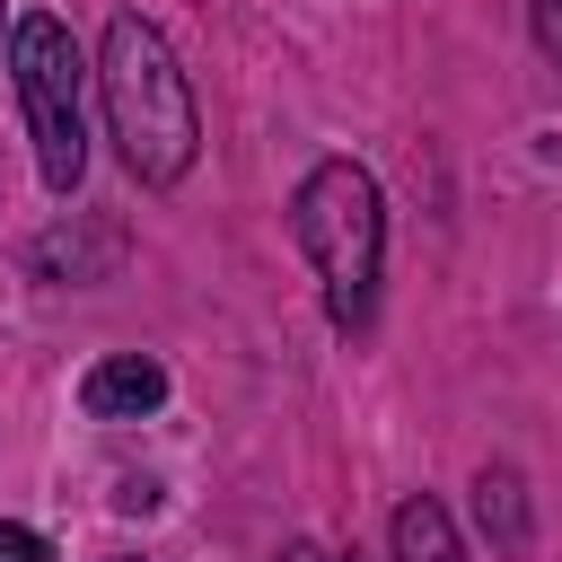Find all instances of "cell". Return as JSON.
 I'll return each instance as SVG.
<instances>
[{"mask_svg": "<svg viewBox=\"0 0 562 562\" xmlns=\"http://www.w3.org/2000/svg\"><path fill=\"white\" fill-rule=\"evenodd\" d=\"M123 562H132V553H123Z\"/></svg>", "mask_w": 562, "mask_h": 562, "instance_id": "obj_11", "label": "cell"}, {"mask_svg": "<svg viewBox=\"0 0 562 562\" xmlns=\"http://www.w3.org/2000/svg\"><path fill=\"white\" fill-rule=\"evenodd\" d=\"M0 26H9V0H0Z\"/></svg>", "mask_w": 562, "mask_h": 562, "instance_id": "obj_10", "label": "cell"}, {"mask_svg": "<svg viewBox=\"0 0 562 562\" xmlns=\"http://www.w3.org/2000/svg\"><path fill=\"white\" fill-rule=\"evenodd\" d=\"M527 26H536V53L562 70V0H527Z\"/></svg>", "mask_w": 562, "mask_h": 562, "instance_id": "obj_7", "label": "cell"}, {"mask_svg": "<svg viewBox=\"0 0 562 562\" xmlns=\"http://www.w3.org/2000/svg\"><path fill=\"white\" fill-rule=\"evenodd\" d=\"M474 518H483V536H492L501 553L527 544V492H518L509 465H483V474H474Z\"/></svg>", "mask_w": 562, "mask_h": 562, "instance_id": "obj_6", "label": "cell"}, {"mask_svg": "<svg viewBox=\"0 0 562 562\" xmlns=\"http://www.w3.org/2000/svg\"><path fill=\"white\" fill-rule=\"evenodd\" d=\"M290 237L299 255L316 263L325 281V316L342 334L369 325L378 307V263H386V202H378V176L351 167V158H316L290 193Z\"/></svg>", "mask_w": 562, "mask_h": 562, "instance_id": "obj_2", "label": "cell"}, {"mask_svg": "<svg viewBox=\"0 0 562 562\" xmlns=\"http://www.w3.org/2000/svg\"><path fill=\"white\" fill-rule=\"evenodd\" d=\"M167 404V369L149 360V351H114V360H97L88 378H79V413L88 422H140V413H158Z\"/></svg>", "mask_w": 562, "mask_h": 562, "instance_id": "obj_4", "label": "cell"}, {"mask_svg": "<svg viewBox=\"0 0 562 562\" xmlns=\"http://www.w3.org/2000/svg\"><path fill=\"white\" fill-rule=\"evenodd\" d=\"M9 79H18V105H26V140H35V167L53 193H79L88 176V61L70 44L61 18H18L9 26Z\"/></svg>", "mask_w": 562, "mask_h": 562, "instance_id": "obj_3", "label": "cell"}, {"mask_svg": "<svg viewBox=\"0 0 562 562\" xmlns=\"http://www.w3.org/2000/svg\"><path fill=\"white\" fill-rule=\"evenodd\" d=\"M0 562H53V544H44L35 527H18V518H0Z\"/></svg>", "mask_w": 562, "mask_h": 562, "instance_id": "obj_8", "label": "cell"}, {"mask_svg": "<svg viewBox=\"0 0 562 562\" xmlns=\"http://www.w3.org/2000/svg\"><path fill=\"white\" fill-rule=\"evenodd\" d=\"M97 97H105V132L123 149V167L140 184H184L193 176V149H202V114H193V79L176 61V44L114 9L105 18V44H97Z\"/></svg>", "mask_w": 562, "mask_h": 562, "instance_id": "obj_1", "label": "cell"}, {"mask_svg": "<svg viewBox=\"0 0 562 562\" xmlns=\"http://www.w3.org/2000/svg\"><path fill=\"white\" fill-rule=\"evenodd\" d=\"M272 562H325V553H316V544H281Z\"/></svg>", "mask_w": 562, "mask_h": 562, "instance_id": "obj_9", "label": "cell"}, {"mask_svg": "<svg viewBox=\"0 0 562 562\" xmlns=\"http://www.w3.org/2000/svg\"><path fill=\"white\" fill-rule=\"evenodd\" d=\"M395 562H465V544H457V518H448L430 492H413V501L395 509Z\"/></svg>", "mask_w": 562, "mask_h": 562, "instance_id": "obj_5", "label": "cell"}]
</instances>
